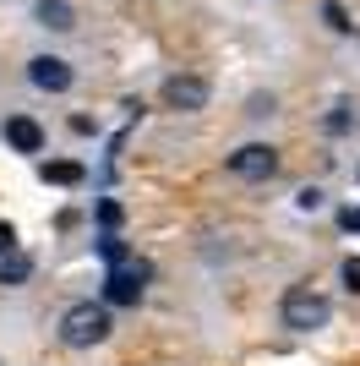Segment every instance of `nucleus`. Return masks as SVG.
<instances>
[{"instance_id":"1","label":"nucleus","mask_w":360,"mask_h":366,"mask_svg":"<svg viewBox=\"0 0 360 366\" xmlns=\"http://www.w3.org/2000/svg\"><path fill=\"white\" fill-rule=\"evenodd\" d=\"M109 339V301H76L66 306V317H60V345H71V350H93V345H104Z\"/></svg>"},{"instance_id":"2","label":"nucleus","mask_w":360,"mask_h":366,"mask_svg":"<svg viewBox=\"0 0 360 366\" xmlns=\"http://www.w3.org/2000/svg\"><path fill=\"white\" fill-rule=\"evenodd\" d=\"M279 317H284L289 334H316V328H328L333 317V301L311 285H289L284 290V306H279Z\"/></svg>"},{"instance_id":"3","label":"nucleus","mask_w":360,"mask_h":366,"mask_svg":"<svg viewBox=\"0 0 360 366\" xmlns=\"http://www.w3.org/2000/svg\"><path fill=\"white\" fill-rule=\"evenodd\" d=\"M148 279H153V262L126 252L120 262H109V274H104V301L109 306H136L142 290H148Z\"/></svg>"},{"instance_id":"4","label":"nucleus","mask_w":360,"mask_h":366,"mask_svg":"<svg viewBox=\"0 0 360 366\" xmlns=\"http://www.w3.org/2000/svg\"><path fill=\"white\" fill-rule=\"evenodd\" d=\"M224 164H229L235 181H273V175H279V153H273L268 142H246V148L229 153Z\"/></svg>"},{"instance_id":"5","label":"nucleus","mask_w":360,"mask_h":366,"mask_svg":"<svg viewBox=\"0 0 360 366\" xmlns=\"http://www.w3.org/2000/svg\"><path fill=\"white\" fill-rule=\"evenodd\" d=\"M164 104L180 109V115H196V109H208V76L196 71H175L164 82Z\"/></svg>"},{"instance_id":"6","label":"nucleus","mask_w":360,"mask_h":366,"mask_svg":"<svg viewBox=\"0 0 360 366\" xmlns=\"http://www.w3.org/2000/svg\"><path fill=\"white\" fill-rule=\"evenodd\" d=\"M28 76H33V88H44V93H66L71 88V66L60 61V55H33Z\"/></svg>"},{"instance_id":"7","label":"nucleus","mask_w":360,"mask_h":366,"mask_svg":"<svg viewBox=\"0 0 360 366\" xmlns=\"http://www.w3.org/2000/svg\"><path fill=\"white\" fill-rule=\"evenodd\" d=\"M6 142H11L16 153H39L44 148V126L28 121V115H11V121H6Z\"/></svg>"},{"instance_id":"8","label":"nucleus","mask_w":360,"mask_h":366,"mask_svg":"<svg viewBox=\"0 0 360 366\" xmlns=\"http://www.w3.org/2000/svg\"><path fill=\"white\" fill-rule=\"evenodd\" d=\"M39 28H49V33H71L76 28V11L66 6V0H39Z\"/></svg>"},{"instance_id":"9","label":"nucleus","mask_w":360,"mask_h":366,"mask_svg":"<svg viewBox=\"0 0 360 366\" xmlns=\"http://www.w3.org/2000/svg\"><path fill=\"white\" fill-rule=\"evenodd\" d=\"M28 274H33V262L22 257V252H11V257H0V285H22Z\"/></svg>"},{"instance_id":"10","label":"nucleus","mask_w":360,"mask_h":366,"mask_svg":"<svg viewBox=\"0 0 360 366\" xmlns=\"http://www.w3.org/2000/svg\"><path fill=\"white\" fill-rule=\"evenodd\" d=\"M44 181H55V186H76V181H82V164H66V159H55V164H44Z\"/></svg>"},{"instance_id":"11","label":"nucleus","mask_w":360,"mask_h":366,"mask_svg":"<svg viewBox=\"0 0 360 366\" xmlns=\"http://www.w3.org/2000/svg\"><path fill=\"white\" fill-rule=\"evenodd\" d=\"M349 109H355L349 99H339V104H333V115H328V132H333V137H339V132H349V121H355Z\"/></svg>"},{"instance_id":"12","label":"nucleus","mask_w":360,"mask_h":366,"mask_svg":"<svg viewBox=\"0 0 360 366\" xmlns=\"http://www.w3.org/2000/svg\"><path fill=\"white\" fill-rule=\"evenodd\" d=\"M99 257H104V262H120V257H126L120 235H99Z\"/></svg>"},{"instance_id":"13","label":"nucleus","mask_w":360,"mask_h":366,"mask_svg":"<svg viewBox=\"0 0 360 366\" xmlns=\"http://www.w3.org/2000/svg\"><path fill=\"white\" fill-rule=\"evenodd\" d=\"M322 16H328V28H333V33H349V22H344V6H339V0H328V6H322Z\"/></svg>"},{"instance_id":"14","label":"nucleus","mask_w":360,"mask_h":366,"mask_svg":"<svg viewBox=\"0 0 360 366\" xmlns=\"http://www.w3.org/2000/svg\"><path fill=\"white\" fill-rule=\"evenodd\" d=\"M295 202L306 208V214H311V208H322V192H316V186H300V192H295Z\"/></svg>"},{"instance_id":"15","label":"nucleus","mask_w":360,"mask_h":366,"mask_svg":"<svg viewBox=\"0 0 360 366\" xmlns=\"http://www.w3.org/2000/svg\"><path fill=\"white\" fill-rule=\"evenodd\" d=\"M339 224H344L349 235H360V208H355V202H349V208H339Z\"/></svg>"},{"instance_id":"16","label":"nucleus","mask_w":360,"mask_h":366,"mask_svg":"<svg viewBox=\"0 0 360 366\" xmlns=\"http://www.w3.org/2000/svg\"><path fill=\"white\" fill-rule=\"evenodd\" d=\"M344 285L360 295V257H349V262H344Z\"/></svg>"},{"instance_id":"17","label":"nucleus","mask_w":360,"mask_h":366,"mask_svg":"<svg viewBox=\"0 0 360 366\" xmlns=\"http://www.w3.org/2000/svg\"><path fill=\"white\" fill-rule=\"evenodd\" d=\"M11 252H16V229L0 224V257H11Z\"/></svg>"},{"instance_id":"18","label":"nucleus","mask_w":360,"mask_h":366,"mask_svg":"<svg viewBox=\"0 0 360 366\" xmlns=\"http://www.w3.org/2000/svg\"><path fill=\"white\" fill-rule=\"evenodd\" d=\"M99 219H104V229H115L120 224V208H115V202H99Z\"/></svg>"}]
</instances>
